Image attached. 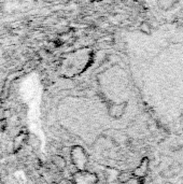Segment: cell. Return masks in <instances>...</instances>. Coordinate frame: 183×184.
<instances>
[{"label": "cell", "mask_w": 183, "mask_h": 184, "mask_svg": "<svg viewBox=\"0 0 183 184\" xmlns=\"http://www.w3.org/2000/svg\"><path fill=\"white\" fill-rule=\"evenodd\" d=\"M155 23H170L183 17V0H146Z\"/></svg>", "instance_id": "6da1fadb"}, {"label": "cell", "mask_w": 183, "mask_h": 184, "mask_svg": "<svg viewBox=\"0 0 183 184\" xmlns=\"http://www.w3.org/2000/svg\"><path fill=\"white\" fill-rule=\"evenodd\" d=\"M70 157H79L72 159V164L76 165L79 170H84L85 166L87 164V155L85 154L84 150L80 147H74L70 151Z\"/></svg>", "instance_id": "7a4b0ae2"}, {"label": "cell", "mask_w": 183, "mask_h": 184, "mask_svg": "<svg viewBox=\"0 0 183 184\" xmlns=\"http://www.w3.org/2000/svg\"><path fill=\"white\" fill-rule=\"evenodd\" d=\"M74 184H95L97 182L96 174L87 172L85 170H79L77 173L73 174Z\"/></svg>", "instance_id": "3957f363"}, {"label": "cell", "mask_w": 183, "mask_h": 184, "mask_svg": "<svg viewBox=\"0 0 183 184\" xmlns=\"http://www.w3.org/2000/svg\"><path fill=\"white\" fill-rule=\"evenodd\" d=\"M53 165L58 170H64L67 167V160L62 155H54L53 156Z\"/></svg>", "instance_id": "277c9868"}, {"label": "cell", "mask_w": 183, "mask_h": 184, "mask_svg": "<svg viewBox=\"0 0 183 184\" xmlns=\"http://www.w3.org/2000/svg\"><path fill=\"white\" fill-rule=\"evenodd\" d=\"M132 173L128 172V171H123V172L119 173L117 176V180L120 181L121 183H127L129 181L132 180Z\"/></svg>", "instance_id": "5b68a950"}, {"label": "cell", "mask_w": 183, "mask_h": 184, "mask_svg": "<svg viewBox=\"0 0 183 184\" xmlns=\"http://www.w3.org/2000/svg\"><path fill=\"white\" fill-rule=\"evenodd\" d=\"M146 166H148V160L144 159L139 168H137V169L135 170V172H134L135 173V176H137V177H142L143 173H144V171H146Z\"/></svg>", "instance_id": "8992f818"}, {"label": "cell", "mask_w": 183, "mask_h": 184, "mask_svg": "<svg viewBox=\"0 0 183 184\" xmlns=\"http://www.w3.org/2000/svg\"><path fill=\"white\" fill-rule=\"evenodd\" d=\"M67 184H74V182H70V181H68V183Z\"/></svg>", "instance_id": "52a82bcc"}, {"label": "cell", "mask_w": 183, "mask_h": 184, "mask_svg": "<svg viewBox=\"0 0 183 184\" xmlns=\"http://www.w3.org/2000/svg\"><path fill=\"white\" fill-rule=\"evenodd\" d=\"M53 184H57V183H53Z\"/></svg>", "instance_id": "ba28073f"}]
</instances>
